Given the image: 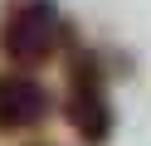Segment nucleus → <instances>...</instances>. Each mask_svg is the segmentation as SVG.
<instances>
[{
  "label": "nucleus",
  "mask_w": 151,
  "mask_h": 146,
  "mask_svg": "<svg viewBox=\"0 0 151 146\" xmlns=\"http://www.w3.org/2000/svg\"><path fill=\"white\" fill-rule=\"evenodd\" d=\"M63 44V15L54 0H15L0 19V54L20 68H39Z\"/></svg>",
  "instance_id": "obj_1"
},
{
  "label": "nucleus",
  "mask_w": 151,
  "mask_h": 146,
  "mask_svg": "<svg viewBox=\"0 0 151 146\" xmlns=\"http://www.w3.org/2000/svg\"><path fill=\"white\" fill-rule=\"evenodd\" d=\"M63 117L78 132L83 146H107L112 141V102H107V83L102 68L88 49H73L68 58V88H63Z\"/></svg>",
  "instance_id": "obj_2"
},
{
  "label": "nucleus",
  "mask_w": 151,
  "mask_h": 146,
  "mask_svg": "<svg viewBox=\"0 0 151 146\" xmlns=\"http://www.w3.org/2000/svg\"><path fill=\"white\" fill-rule=\"evenodd\" d=\"M49 117V93L29 73H0V132H29Z\"/></svg>",
  "instance_id": "obj_3"
}]
</instances>
